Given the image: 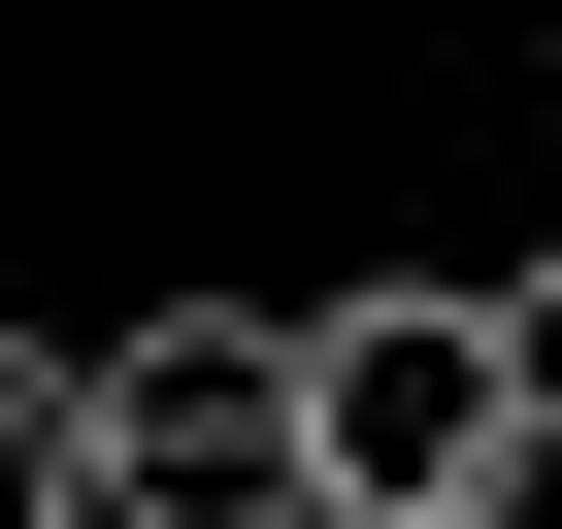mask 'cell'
<instances>
[{"label":"cell","instance_id":"1","mask_svg":"<svg viewBox=\"0 0 562 529\" xmlns=\"http://www.w3.org/2000/svg\"><path fill=\"white\" fill-rule=\"evenodd\" d=\"M299 430H331V529H463L562 430V264H364V299H299Z\"/></svg>","mask_w":562,"mask_h":529},{"label":"cell","instance_id":"2","mask_svg":"<svg viewBox=\"0 0 562 529\" xmlns=\"http://www.w3.org/2000/svg\"><path fill=\"white\" fill-rule=\"evenodd\" d=\"M67 529H331L299 299H133V331H100V496H67Z\"/></svg>","mask_w":562,"mask_h":529},{"label":"cell","instance_id":"3","mask_svg":"<svg viewBox=\"0 0 562 529\" xmlns=\"http://www.w3.org/2000/svg\"><path fill=\"white\" fill-rule=\"evenodd\" d=\"M100 496V331H0V529Z\"/></svg>","mask_w":562,"mask_h":529},{"label":"cell","instance_id":"4","mask_svg":"<svg viewBox=\"0 0 562 529\" xmlns=\"http://www.w3.org/2000/svg\"><path fill=\"white\" fill-rule=\"evenodd\" d=\"M463 529H562V430H529V463H496V496H463Z\"/></svg>","mask_w":562,"mask_h":529}]
</instances>
